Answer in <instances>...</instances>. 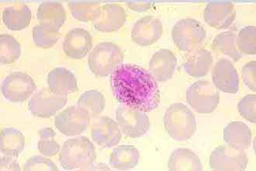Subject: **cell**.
<instances>
[{
	"instance_id": "obj_39",
	"label": "cell",
	"mask_w": 256,
	"mask_h": 171,
	"mask_svg": "<svg viewBox=\"0 0 256 171\" xmlns=\"http://www.w3.org/2000/svg\"><path fill=\"white\" fill-rule=\"evenodd\" d=\"M110 168L105 163H98L96 166H92L90 170H110Z\"/></svg>"
},
{
	"instance_id": "obj_1",
	"label": "cell",
	"mask_w": 256,
	"mask_h": 171,
	"mask_svg": "<svg viewBox=\"0 0 256 171\" xmlns=\"http://www.w3.org/2000/svg\"><path fill=\"white\" fill-rule=\"evenodd\" d=\"M110 86L120 104L146 113L160 106L161 95L158 82L137 65H120L110 75Z\"/></svg>"
},
{
	"instance_id": "obj_24",
	"label": "cell",
	"mask_w": 256,
	"mask_h": 171,
	"mask_svg": "<svg viewBox=\"0 0 256 171\" xmlns=\"http://www.w3.org/2000/svg\"><path fill=\"white\" fill-rule=\"evenodd\" d=\"M66 17L64 7L58 1L42 3L36 12V18L40 24L52 25L59 30L66 22Z\"/></svg>"
},
{
	"instance_id": "obj_29",
	"label": "cell",
	"mask_w": 256,
	"mask_h": 171,
	"mask_svg": "<svg viewBox=\"0 0 256 171\" xmlns=\"http://www.w3.org/2000/svg\"><path fill=\"white\" fill-rule=\"evenodd\" d=\"M61 36L60 31L48 25H35L33 28V40L35 45L42 49H50Z\"/></svg>"
},
{
	"instance_id": "obj_38",
	"label": "cell",
	"mask_w": 256,
	"mask_h": 171,
	"mask_svg": "<svg viewBox=\"0 0 256 171\" xmlns=\"http://www.w3.org/2000/svg\"><path fill=\"white\" fill-rule=\"evenodd\" d=\"M125 4L132 11L138 13L147 12L154 5L153 1H126Z\"/></svg>"
},
{
	"instance_id": "obj_25",
	"label": "cell",
	"mask_w": 256,
	"mask_h": 171,
	"mask_svg": "<svg viewBox=\"0 0 256 171\" xmlns=\"http://www.w3.org/2000/svg\"><path fill=\"white\" fill-rule=\"evenodd\" d=\"M140 155V152L134 145H120L111 152L110 165L114 169L122 170L132 169L138 164Z\"/></svg>"
},
{
	"instance_id": "obj_15",
	"label": "cell",
	"mask_w": 256,
	"mask_h": 171,
	"mask_svg": "<svg viewBox=\"0 0 256 171\" xmlns=\"http://www.w3.org/2000/svg\"><path fill=\"white\" fill-rule=\"evenodd\" d=\"M91 136L94 142L102 148L118 145L122 139V131L118 123L106 116L100 117L92 124Z\"/></svg>"
},
{
	"instance_id": "obj_11",
	"label": "cell",
	"mask_w": 256,
	"mask_h": 171,
	"mask_svg": "<svg viewBox=\"0 0 256 171\" xmlns=\"http://www.w3.org/2000/svg\"><path fill=\"white\" fill-rule=\"evenodd\" d=\"M90 115L78 105L70 106L54 118V125L66 136H74L84 133L90 123Z\"/></svg>"
},
{
	"instance_id": "obj_19",
	"label": "cell",
	"mask_w": 256,
	"mask_h": 171,
	"mask_svg": "<svg viewBox=\"0 0 256 171\" xmlns=\"http://www.w3.org/2000/svg\"><path fill=\"white\" fill-rule=\"evenodd\" d=\"M48 85L52 92L59 95H66L78 90V83L74 73L68 69L58 67L48 75Z\"/></svg>"
},
{
	"instance_id": "obj_5",
	"label": "cell",
	"mask_w": 256,
	"mask_h": 171,
	"mask_svg": "<svg viewBox=\"0 0 256 171\" xmlns=\"http://www.w3.org/2000/svg\"><path fill=\"white\" fill-rule=\"evenodd\" d=\"M173 42L182 52L194 50L205 40L206 32L201 23L192 18L181 19L172 31Z\"/></svg>"
},
{
	"instance_id": "obj_31",
	"label": "cell",
	"mask_w": 256,
	"mask_h": 171,
	"mask_svg": "<svg viewBox=\"0 0 256 171\" xmlns=\"http://www.w3.org/2000/svg\"><path fill=\"white\" fill-rule=\"evenodd\" d=\"M72 15L74 19L82 22H90L94 19L101 2L97 1H70L68 4Z\"/></svg>"
},
{
	"instance_id": "obj_4",
	"label": "cell",
	"mask_w": 256,
	"mask_h": 171,
	"mask_svg": "<svg viewBox=\"0 0 256 171\" xmlns=\"http://www.w3.org/2000/svg\"><path fill=\"white\" fill-rule=\"evenodd\" d=\"M124 53L116 44L101 42L88 55V65L96 77H106L123 64Z\"/></svg>"
},
{
	"instance_id": "obj_6",
	"label": "cell",
	"mask_w": 256,
	"mask_h": 171,
	"mask_svg": "<svg viewBox=\"0 0 256 171\" xmlns=\"http://www.w3.org/2000/svg\"><path fill=\"white\" fill-rule=\"evenodd\" d=\"M220 100L219 92L208 80H199L191 85L186 91V101L194 110L200 114L213 112Z\"/></svg>"
},
{
	"instance_id": "obj_20",
	"label": "cell",
	"mask_w": 256,
	"mask_h": 171,
	"mask_svg": "<svg viewBox=\"0 0 256 171\" xmlns=\"http://www.w3.org/2000/svg\"><path fill=\"white\" fill-rule=\"evenodd\" d=\"M190 52L184 63L186 73L195 78L206 76L213 64L212 52L202 49H194Z\"/></svg>"
},
{
	"instance_id": "obj_21",
	"label": "cell",
	"mask_w": 256,
	"mask_h": 171,
	"mask_svg": "<svg viewBox=\"0 0 256 171\" xmlns=\"http://www.w3.org/2000/svg\"><path fill=\"white\" fill-rule=\"evenodd\" d=\"M252 136L251 129L242 121H232L224 129V140L226 144L240 150L248 149Z\"/></svg>"
},
{
	"instance_id": "obj_16",
	"label": "cell",
	"mask_w": 256,
	"mask_h": 171,
	"mask_svg": "<svg viewBox=\"0 0 256 171\" xmlns=\"http://www.w3.org/2000/svg\"><path fill=\"white\" fill-rule=\"evenodd\" d=\"M163 33L161 21L152 16H147L135 23L132 28V38L134 43L142 47L156 43Z\"/></svg>"
},
{
	"instance_id": "obj_14",
	"label": "cell",
	"mask_w": 256,
	"mask_h": 171,
	"mask_svg": "<svg viewBox=\"0 0 256 171\" xmlns=\"http://www.w3.org/2000/svg\"><path fill=\"white\" fill-rule=\"evenodd\" d=\"M214 86L224 93L236 94L239 90V76L234 64L228 59L218 61L212 69Z\"/></svg>"
},
{
	"instance_id": "obj_35",
	"label": "cell",
	"mask_w": 256,
	"mask_h": 171,
	"mask_svg": "<svg viewBox=\"0 0 256 171\" xmlns=\"http://www.w3.org/2000/svg\"><path fill=\"white\" fill-rule=\"evenodd\" d=\"M256 94L246 95L238 104V109L242 117L253 124L256 122Z\"/></svg>"
},
{
	"instance_id": "obj_13",
	"label": "cell",
	"mask_w": 256,
	"mask_h": 171,
	"mask_svg": "<svg viewBox=\"0 0 256 171\" xmlns=\"http://www.w3.org/2000/svg\"><path fill=\"white\" fill-rule=\"evenodd\" d=\"M205 22L215 29L229 28L236 18V11L233 3L228 1H212L205 8Z\"/></svg>"
},
{
	"instance_id": "obj_28",
	"label": "cell",
	"mask_w": 256,
	"mask_h": 171,
	"mask_svg": "<svg viewBox=\"0 0 256 171\" xmlns=\"http://www.w3.org/2000/svg\"><path fill=\"white\" fill-rule=\"evenodd\" d=\"M77 105L86 111L90 118H94L104 111L106 107V99L98 90H88L82 94Z\"/></svg>"
},
{
	"instance_id": "obj_17",
	"label": "cell",
	"mask_w": 256,
	"mask_h": 171,
	"mask_svg": "<svg viewBox=\"0 0 256 171\" xmlns=\"http://www.w3.org/2000/svg\"><path fill=\"white\" fill-rule=\"evenodd\" d=\"M92 47V37L84 28H74L67 34L63 43V50L72 59L85 58Z\"/></svg>"
},
{
	"instance_id": "obj_22",
	"label": "cell",
	"mask_w": 256,
	"mask_h": 171,
	"mask_svg": "<svg viewBox=\"0 0 256 171\" xmlns=\"http://www.w3.org/2000/svg\"><path fill=\"white\" fill-rule=\"evenodd\" d=\"M168 169L170 171H201L202 164L195 152L189 149L180 148L170 155Z\"/></svg>"
},
{
	"instance_id": "obj_18",
	"label": "cell",
	"mask_w": 256,
	"mask_h": 171,
	"mask_svg": "<svg viewBox=\"0 0 256 171\" xmlns=\"http://www.w3.org/2000/svg\"><path fill=\"white\" fill-rule=\"evenodd\" d=\"M177 59L168 49H162L153 55L149 62V73L157 82L170 80L175 73Z\"/></svg>"
},
{
	"instance_id": "obj_37",
	"label": "cell",
	"mask_w": 256,
	"mask_h": 171,
	"mask_svg": "<svg viewBox=\"0 0 256 171\" xmlns=\"http://www.w3.org/2000/svg\"><path fill=\"white\" fill-rule=\"evenodd\" d=\"M0 169L2 171H20V167L19 162L12 156L5 155L0 159Z\"/></svg>"
},
{
	"instance_id": "obj_23",
	"label": "cell",
	"mask_w": 256,
	"mask_h": 171,
	"mask_svg": "<svg viewBox=\"0 0 256 171\" xmlns=\"http://www.w3.org/2000/svg\"><path fill=\"white\" fill-rule=\"evenodd\" d=\"M32 13L29 7L22 3H18L12 7H6L2 12V21L8 29L21 31L29 26Z\"/></svg>"
},
{
	"instance_id": "obj_10",
	"label": "cell",
	"mask_w": 256,
	"mask_h": 171,
	"mask_svg": "<svg viewBox=\"0 0 256 171\" xmlns=\"http://www.w3.org/2000/svg\"><path fill=\"white\" fill-rule=\"evenodd\" d=\"M67 96L59 95L49 87H44L30 98L28 108L35 117L49 118L67 104Z\"/></svg>"
},
{
	"instance_id": "obj_3",
	"label": "cell",
	"mask_w": 256,
	"mask_h": 171,
	"mask_svg": "<svg viewBox=\"0 0 256 171\" xmlns=\"http://www.w3.org/2000/svg\"><path fill=\"white\" fill-rule=\"evenodd\" d=\"M163 124L168 135L178 142L189 140L196 130L194 113L182 103H176L168 107L163 117Z\"/></svg>"
},
{
	"instance_id": "obj_33",
	"label": "cell",
	"mask_w": 256,
	"mask_h": 171,
	"mask_svg": "<svg viewBox=\"0 0 256 171\" xmlns=\"http://www.w3.org/2000/svg\"><path fill=\"white\" fill-rule=\"evenodd\" d=\"M236 44L242 53L254 56L256 54V27L247 26L240 30L237 36Z\"/></svg>"
},
{
	"instance_id": "obj_27",
	"label": "cell",
	"mask_w": 256,
	"mask_h": 171,
	"mask_svg": "<svg viewBox=\"0 0 256 171\" xmlns=\"http://www.w3.org/2000/svg\"><path fill=\"white\" fill-rule=\"evenodd\" d=\"M237 35L232 31H225L215 37L212 44V49L219 51L238 62L242 57V53L238 50L236 44Z\"/></svg>"
},
{
	"instance_id": "obj_26",
	"label": "cell",
	"mask_w": 256,
	"mask_h": 171,
	"mask_svg": "<svg viewBox=\"0 0 256 171\" xmlns=\"http://www.w3.org/2000/svg\"><path fill=\"white\" fill-rule=\"evenodd\" d=\"M0 149L2 154L18 157L24 149V135L16 128H4L0 135Z\"/></svg>"
},
{
	"instance_id": "obj_12",
	"label": "cell",
	"mask_w": 256,
	"mask_h": 171,
	"mask_svg": "<svg viewBox=\"0 0 256 171\" xmlns=\"http://www.w3.org/2000/svg\"><path fill=\"white\" fill-rule=\"evenodd\" d=\"M126 11L118 4L101 6L92 20V25L96 31L110 33L118 31L126 22Z\"/></svg>"
},
{
	"instance_id": "obj_36",
	"label": "cell",
	"mask_w": 256,
	"mask_h": 171,
	"mask_svg": "<svg viewBox=\"0 0 256 171\" xmlns=\"http://www.w3.org/2000/svg\"><path fill=\"white\" fill-rule=\"evenodd\" d=\"M243 80L244 84L252 91L256 90V62H248L242 68Z\"/></svg>"
},
{
	"instance_id": "obj_30",
	"label": "cell",
	"mask_w": 256,
	"mask_h": 171,
	"mask_svg": "<svg viewBox=\"0 0 256 171\" xmlns=\"http://www.w3.org/2000/svg\"><path fill=\"white\" fill-rule=\"evenodd\" d=\"M21 55V45L16 38L7 34L0 35V62L10 64L18 60Z\"/></svg>"
},
{
	"instance_id": "obj_7",
	"label": "cell",
	"mask_w": 256,
	"mask_h": 171,
	"mask_svg": "<svg viewBox=\"0 0 256 171\" xmlns=\"http://www.w3.org/2000/svg\"><path fill=\"white\" fill-rule=\"evenodd\" d=\"M248 162L244 150L228 144L216 147L210 156V166L216 171H243L247 168Z\"/></svg>"
},
{
	"instance_id": "obj_2",
	"label": "cell",
	"mask_w": 256,
	"mask_h": 171,
	"mask_svg": "<svg viewBox=\"0 0 256 171\" xmlns=\"http://www.w3.org/2000/svg\"><path fill=\"white\" fill-rule=\"evenodd\" d=\"M96 157L94 143L85 136L68 139L63 144L59 154L60 163L66 170H90Z\"/></svg>"
},
{
	"instance_id": "obj_8",
	"label": "cell",
	"mask_w": 256,
	"mask_h": 171,
	"mask_svg": "<svg viewBox=\"0 0 256 171\" xmlns=\"http://www.w3.org/2000/svg\"><path fill=\"white\" fill-rule=\"evenodd\" d=\"M116 119L123 133L130 138L143 136L150 128V121L146 112L124 104L116 108Z\"/></svg>"
},
{
	"instance_id": "obj_9",
	"label": "cell",
	"mask_w": 256,
	"mask_h": 171,
	"mask_svg": "<svg viewBox=\"0 0 256 171\" xmlns=\"http://www.w3.org/2000/svg\"><path fill=\"white\" fill-rule=\"evenodd\" d=\"M36 85L32 76L22 72L8 75L1 85V92L12 103H24L34 92Z\"/></svg>"
},
{
	"instance_id": "obj_32",
	"label": "cell",
	"mask_w": 256,
	"mask_h": 171,
	"mask_svg": "<svg viewBox=\"0 0 256 171\" xmlns=\"http://www.w3.org/2000/svg\"><path fill=\"white\" fill-rule=\"evenodd\" d=\"M40 140L38 142V150L42 155L53 156L58 153L61 149L60 145L56 142L54 137L56 132L52 128H45L38 131Z\"/></svg>"
},
{
	"instance_id": "obj_34",
	"label": "cell",
	"mask_w": 256,
	"mask_h": 171,
	"mask_svg": "<svg viewBox=\"0 0 256 171\" xmlns=\"http://www.w3.org/2000/svg\"><path fill=\"white\" fill-rule=\"evenodd\" d=\"M22 169L24 171H58V168L48 158L42 155H33L26 161Z\"/></svg>"
}]
</instances>
